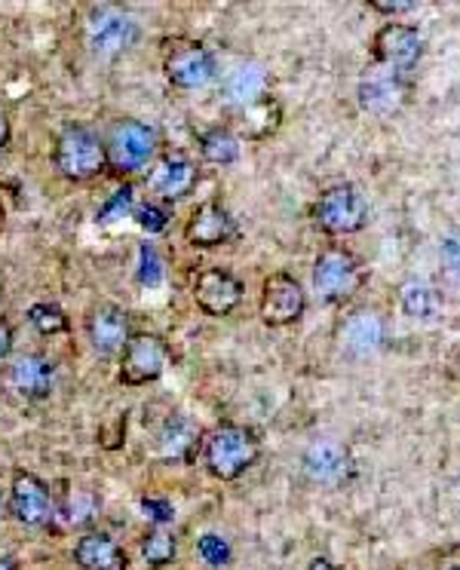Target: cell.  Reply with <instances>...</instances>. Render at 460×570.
<instances>
[{
    "instance_id": "cell-22",
    "label": "cell",
    "mask_w": 460,
    "mask_h": 570,
    "mask_svg": "<svg viewBox=\"0 0 460 570\" xmlns=\"http://www.w3.org/2000/svg\"><path fill=\"white\" fill-rule=\"evenodd\" d=\"M399 304L403 313L418 322H436L443 316V294L424 279H406L399 286Z\"/></svg>"
},
{
    "instance_id": "cell-36",
    "label": "cell",
    "mask_w": 460,
    "mask_h": 570,
    "mask_svg": "<svg viewBox=\"0 0 460 570\" xmlns=\"http://www.w3.org/2000/svg\"><path fill=\"white\" fill-rule=\"evenodd\" d=\"M307 570H335V565H332L329 558H314V561L307 565Z\"/></svg>"
},
{
    "instance_id": "cell-2",
    "label": "cell",
    "mask_w": 460,
    "mask_h": 570,
    "mask_svg": "<svg viewBox=\"0 0 460 570\" xmlns=\"http://www.w3.org/2000/svg\"><path fill=\"white\" fill-rule=\"evenodd\" d=\"M107 148L87 126H72L55 141V169L68 181H89L105 173Z\"/></svg>"
},
{
    "instance_id": "cell-14",
    "label": "cell",
    "mask_w": 460,
    "mask_h": 570,
    "mask_svg": "<svg viewBox=\"0 0 460 570\" xmlns=\"http://www.w3.org/2000/svg\"><path fill=\"white\" fill-rule=\"evenodd\" d=\"M87 334L95 353H102V356L124 353V346L132 338L129 334V313L117 304H99L95 311L89 313Z\"/></svg>"
},
{
    "instance_id": "cell-1",
    "label": "cell",
    "mask_w": 460,
    "mask_h": 570,
    "mask_svg": "<svg viewBox=\"0 0 460 570\" xmlns=\"http://www.w3.org/2000/svg\"><path fill=\"white\" fill-rule=\"evenodd\" d=\"M261 457L258 435L240 423H221L203 439V464L218 482H233Z\"/></svg>"
},
{
    "instance_id": "cell-32",
    "label": "cell",
    "mask_w": 460,
    "mask_h": 570,
    "mask_svg": "<svg viewBox=\"0 0 460 570\" xmlns=\"http://www.w3.org/2000/svg\"><path fill=\"white\" fill-rule=\"evenodd\" d=\"M142 516L154 524H169L176 519V509L169 501H157V497H144L142 501Z\"/></svg>"
},
{
    "instance_id": "cell-31",
    "label": "cell",
    "mask_w": 460,
    "mask_h": 570,
    "mask_svg": "<svg viewBox=\"0 0 460 570\" xmlns=\"http://www.w3.org/2000/svg\"><path fill=\"white\" fill-rule=\"evenodd\" d=\"M439 255H443L445 270H448L455 279H460V227H455V230L445 233Z\"/></svg>"
},
{
    "instance_id": "cell-23",
    "label": "cell",
    "mask_w": 460,
    "mask_h": 570,
    "mask_svg": "<svg viewBox=\"0 0 460 570\" xmlns=\"http://www.w3.org/2000/svg\"><path fill=\"white\" fill-rule=\"evenodd\" d=\"M267 92V74L261 65H240L228 77V96L230 102L243 104V107H252L265 99Z\"/></svg>"
},
{
    "instance_id": "cell-20",
    "label": "cell",
    "mask_w": 460,
    "mask_h": 570,
    "mask_svg": "<svg viewBox=\"0 0 460 570\" xmlns=\"http://www.w3.org/2000/svg\"><path fill=\"white\" fill-rule=\"evenodd\" d=\"M341 344L356 356H369L384 344V319L374 311H356L341 326Z\"/></svg>"
},
{
    "instance_id": "cell-28",
    "label": "cell",
    "mask_w": 460,
    "mask_h": 570,
    "mask_svg": "<svg viewBox=\"0 0 460 570\" xmlns=\"http://www.w3.org/2000/svg\"><path fill=\"white\" fill-rule=\"evenodd\" d=\"M136 274H139V282L148 286V289H154V286L163 282V277H166V264L159 258L157 245L142 242V249H139V270H136Z\"/></svg>"
},
{
    "instance_id": "cell-18",
    "label": "cell",
    "mask_w": 460,
    "mask_h": 570,
    "mask_svg": "<svg viewBox=\"0 0 460 570\" xmlns=\"http://www.w3.org/2000/svg\"><path fill=\"white\" fill-rule=\"evenodd\" d=\"M148 185L163 200H181L196 185V169L188 156L169 154L157 163V169L148 175Z\"/></svg>"
},
{
    "instance_id": "cell-27",
    "label": "cell",
    "mask_w": 460,
    "mask_h": 570,
    "mask_svg": "<svg viewBox=\"0 0 460 570\" xmlns=\"http://www.w3.org/2000/svg\"><path fill=\"white\" fill-rule=\"evenodd\" d=\"M28 322H31L40 334H47V338L68 331V316H65L62 307H55V304H35V307L28 311Z\"/></svg>"
},
{
    "instance_id": "cell-39",
    "label": "cell",
    "mask_w": 460,
    "mask_h": 570,
    "mask_svg": "<svg viewBox=\"0 0 460 570\" xmlns=\"http://www.w3.org/2000/svg\"><path fill=\"white\" fill-rule=\"evenodd\" d=\"M448 570H460V568H448Z\"/></svg>"
},
{
    "instance_id": "cell-29",
    "label": "cell",
    "mask_w": 460,
    "mask_h": 570,
    "mask_svg": "<svg viewBox=\"0 0 460 570\" xmlns=\"http://www.w3.org/2000/svg\"><path fill=\"white\" fill-rule=\"evenodd\" d=\"M196 553H200V558L209 565V568H225V565H230V543L225 540V536L218 534H203L200 540H196Z\"/></svg>"
},
{
    "instance_id": "cell-15",
    "label": "cell",
    "mask_w": 460,
    "mask_h": 570,
    "mask_svg": "<svg viewBox=\"0 0 460 570\" xmlns=\"http://www.w3.org/2000/svg\"><path fill=\"white\" fill-rule=\"evenodd\" d=\"M237 237V221L230 218V212L221 203H203L191 215V221L184 227V240L194 249H215L225 245Z\"/></svg>"
},
{
    "instance_id": "cell-33",
    "label": "cell",
    "mask_w": 460,
    "mask_h": 570,
    "mask_svg": "<svg viewBox=\"0 0 460 570\" xmlns=\"http://www.w3.org/2000/svg\"><path fill=\"white\" fill-rule=\"evenodd\" d=\"M369 7L378 10V13H387V16H399V13H411V10H418V3H384V0H372Z\"/></svg>"
},
{
    "instance_id": "cell-6",
    "label": "cell",
    "mask_w": 460,
    "mask_h": 570,
    "mask_svg": "<svg viewBox=\"0 0 460 570\" xmlns=\"http://www.w3.org/2000/svg\"><path fill=\"white\" fill-rule=\"evenodd\" d=\"M169 365V346L159 334H132L120 353V383L126 387H144L166 371Z\"/></svg>"
},
{
    "instance_id": "cell-3",
    "label": "cell",
    "mask_w": 460,
    "mask_h": 570,
    "mask_svg": "<svg viewBox=\"0 0 460 570\" xmlns=\"http://www.w3.org/2000/svg\"><path fill=\"white\" fill-rule=\"evenodd\" d=\"M366 282V270L350 249L344 245H329L319 252L317 264H314V286L322 301L329 304H341L347 297H354Z\"/></svg>"
},
{
    "instance_id": "cell-10",
    "label": "cell",
    "mask_w": 460,
    "mask_h": 570,
    "mask_svg": "<svg viewBox=\"0 0 460 570\" xmlns=\"http://www.w3.org/2000/svg\"><path fill=\"white\" fill-rule=\"evenodd\" d=\"M372 47L378 65L399 71V74H408V71L421 62V55H424V37L418 35V28H411V25L389 22V25H384L374 35Z\"/></svg>"
},
{
    "instance_id": "cell-24",
    "label": "cell",
    "mask_w": 460,
    "mask_h": 570,
    "mask_svg": "<svg viewBox=\"0 0 460 570\" xmlns=\"http://www.w3.org/2000/svg\"><path fill=\"white\" fill-rule=\"evenodd\" d=\"M200 154L206 163L215 166H230L240 160V139L230 129H209L206 136H200Z\"/></svg>"
},
{
    "instance_id": "cell-21",
    "label": "cell",
    "mask_w": 460,
    "mask_h": 570,
    "mask_svg": "<svg viewBox=\"0 0 460 570\" xmlns=\"http://www.w3.org/2000/svg\"><path fill=\"white\" fill-rule=\"evenodd\" d=\"M74 561L84 570H124L126 553L120 543L107 534H87L74 546Z\"/></svg>"
},
{
    "instance_id": "cell-12",
    "label": "cell",
    "mask_w": 460,
    "mask_h": 570,
    "mask_svg": "<svg viewBox=\"0 0 460 570\" xmlns=\"http://www.w3.org/2000/svg\"><path fill=\"white\" fill-rule=\"evenodd\" d=\"M136 37H139L136 18L111 7L95 10L87 25V43L95 55H120L136 43Z\"/></svg>"
},
{
    "instance_id": "cell-7",
    "label": "cell",
    "mask_w": 460,
    "mask_h": 570,
    "mask_svg": "<svg viewBox=\"0 0 460 570\" xmlns=\"http://www.w3.org/2000/svg\"><path fill=\"white\" fill-rule=\"evenodd\" d=\"M166 80L176 89H203L215 80V55L196 40H178L166 52Z\"/></svg>"
},
{
    "instance_id": "cell-38",
    "label": "cell",
    "mask_w": 460,
    "mask_h": 570,
    "mask_svg": "<svg viewBox=\"0 0 460 570\" xmlns=\"http://www.w3.org/2000/svg\"><path fill=\"white\" fill-rule=\"evenodd\" d=\"M455 365H458V380H460V350H458V363Z\"/></svg>"
},
{
    "instance_id": "cell-9",
    "label": "cell",
    "mask_w": 460,
    "mask_h": 570,
    "mask_svg": "<svg viewBox=\"0 0 460 570\" xmlns=\"http://www.w3.org/2000/svg\"><path fill=\"white\" fill-rule=\"evenodd\" d=\"M304 307H307V294L298 286V279L289 277V274H273L265 279L258 313L267 326H273V329L292 326L304 316Z\"/></svg>"
},
{
    "instance_id": "cell-35",
    "label": "cell",
    "mask_w": 460,
    "mask_h": 570,
    "mask_svg": "<svg viewBox=\"0 0 460 570\" xmlns=\"http://www.w3.org/2000/svg\"><path fill=\"white\" fill-rule=\"evenodd\" d=\"M7 144H10V121L0 114V151H3Z\"/></svg>"
},
{
    "instance_id": "cell-5",
    "label": "cell",
    "mask_w": 460,
    "mask_h": 570,
    "mask_svg": "<svg viewBox=\"0 0 460 570\" xmlns=\"http://www.w3.org/2000/svg\"><path fill=\"white\" fill-rule=\"evenodd\" d=\"M107 166L117 173H139L144 163L157 151V132L139 121H120L111 129V139L105 141Z\"/></svg>"
},
{
    "instance_id": "cell-37",
    "label": "cell",
    "mask_w": 460,
    "mask_h": 570,
    "mask_svg": "<svg viewBox=\"0 0 460 570\" xmlns=\"http://www.w3.org/2000/svg\"><path fill=\"white\" fill-rule=\"evenodd\" d=\"M0 570H18L16 561L10 558V555H0Z\"/></svg>"
},
{
    "instance_id": "cell-17",
    "label": "cell",
    "mask_w": 460,
    "mask_h": 570,
    "mask_svg": "<svg viewBox=\"0 0 460 570\" xmlns=\"http://www.w3.org/2000/svg\"><path fill=\"white\" fill-rule=\"evenodd\" d=\"M304 469L307 476L319 484H337L347 479L350 472V454L344 445H337L332 439L314 442L304 454Z\"/></svg>"
},
{
    "instance_id": "cell-16",
    "label": "cell",
    "mask_w": 460,
    "mask_h": 570,
    "mask_svg": "<svg viewBox=\"0 0 460 570\" xmlns=\"http://www.w3.org/2000/svg\"><path fill=\"white\" fill-rule=\"evenodd\" d=\"M10 387L25 398H47L53 393L55 363L43 353H25L10 365Z\"/></svg>"
},
{
    "instance_id": "cell-19",
    "label": "cell",
    "mask_w": 460,
    "mask_h": 570,
    "mask_svg": "<svg viewBox=\"0 0 460 570\" xmlns=\"http://www.w3.org/2000/svg\"><path fill=\"white\" fill-rule=\"evenodd\" d=\"M200 442H203V430L188 415H173L159 430V454L166 460H178V464L194 460Z\"/></svg>"
},
{
    "instance_id": "cell-13",
    "label": "cell",
    "mask_w": 460,
    "mask_h": 570,
    "mask_svg": "<svg viewBox=\"0 0 460 570\" xmlns=\"http://www.w3.org/2000/svg\"><path fill=\"white\" fill-rule=\"evenodd\" d=\"M194 301L206 316H228L243 301V282L221 267L200 270L194 279Z\"/></svg>"
},
{
    "instance_id": "cell-34",
    "label": "cell",
    "mask_w": 460,
    "mask_h": 570,
    "mask_svg": "<svg viewBox=\"0 0 460 570\" xmlns=\"http://www.w3.org/2000/svg\"><path fill=\"white\" fill-rule=\"evenodd\" d=\"M13 353V329L7 319H0V359H7Z\"/></svg>"
},
{
    "instance_id": "cell-25",
    "label": "cell",
    "mask_w": 460,
    "mask_h": 570,
    "mask_svg": "<svg viewBox=\"0 0 460 570\" xmlns=\"http://www.w3.org/2000/svg\"><path fill=\"white\" fill-rule=\"evenodd\" d=\"M176 553L178 546L173 534H166V531H151V534H144L142 555L151 568H166V565H173Z\"/></svg>"
},
{
    "instance_id": "cell-26",
    "label": "cell",
    "mask_w": 460,
    "mask_h": 570,
    "mask_svg": "<svg viewBox=\"0 0 460 570\" xmlns=\"http://www.w3.org/2000/svg\"><path fill=\"white\" fill-rule=\"evenodd\" d=\"M132 212H136V190H132V185H124V188L114 190L107 197V203L99 208L95 221L99 225H114V221H120V218L132 215Z\"/></svg>"
},
{
    "instance_id": "cell-8",
    "label": "cell",
    "mask_w": 460,
    "mask_h": 570,
    "mask_svg": "<svg viewBox=\"0 0 460 570\" xmlns=\"http://www.w3.org/2000/svg\"><path fill=\"white\" fill-rule=\"evenodd\" d=\"M408 102V80L399 71L384 68L374 62L359 80V107L374 117H389Z\"/></svg>"
},
{
    "instance_id": "cell-11",
    "label": "cell",
    "mask_w": 460,
    "mask_h": 570,
    "mask_svg": "<svg viewBox=\"0 0 460 570\" xmlns=\"http://www.w3.org/2000/svg\"><path fill=\"white\" fill-rule=\"evenodd\" d=\"M10 512L16 521L28 524V528H40L50 524L55 516V503L50 487L37 479L35 472H22L18 469L10 484Z\"/></svg>"
},
{
    "instance_id": "cell-4",
    "label": "cell",
    "mask_w": 460,
    "mask_h": 570,
    "mask_svg": "<svg viewBox=\"0 0 460 570\" xmlns=\"http://www.w3.org/2000/svg\"><path fill=\"white\" fill-rule=\"evenodd\" d=\"M314 221L319 230L332 233V237H347L359 233L369 225V206L362 200V193L350 185H337L319 193L317 206H314Z\"/></svg>"
},
{
    "instance_id": "cell-30",
    "label": "cell",
    "mask_w": 460,
    "mask_h": 570,
    "mask_svg": "<svg viewBox=\"0 0 460 570\" xmlns=\"http://www.w3.org/2000/svg\"><path fill=\"white\" fill-rule=\"evenodd\" d=\"M132 215H136V225L142 227V230H148V233H163L166 225H169V212L163 206H157V203H144V206L136 208Z\"/></svg>"
}]
</instances>
